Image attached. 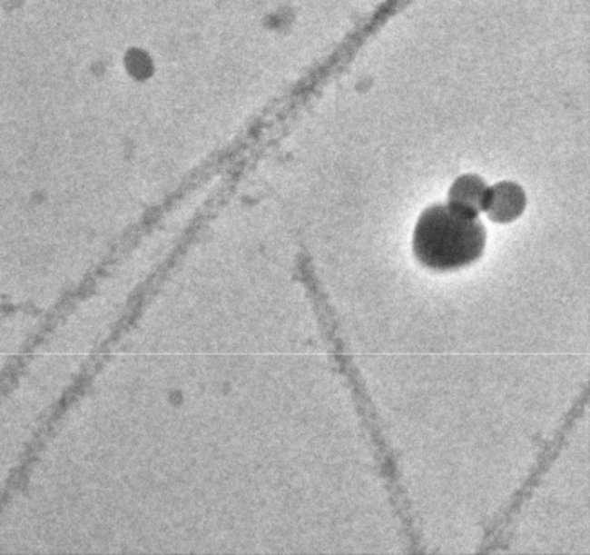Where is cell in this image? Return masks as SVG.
Returning <instances> with one entry per match:
<instances>
[{
	"label": "cell",
	"instance_id": "3",
	"mask_svg": "<svg viewBox=\"0 0 590 555\" xmlns=\"http://www.w3.org/2000/svg\"><path fill=\"white\" fill-rule=\"evenodd\" d=\"M488 191L489 189L485 188L482 181L477 180L474 176H470V178L466 176V178L457 181V184L452 189L451 201L480 213L487 207Z\"/></svg>",
	"mask_w": 590,
	"mask_h": 555
},
{
	"label": "cell",
	"instance_id": "1",
	"mask_svg": "<svg viewBox=\"0 0 590 555\" xmlns=\"http://www.w3.org/2000/svg\"><path fill=\"white\" fill-rule=\"evenodd\" d=\"M485 240L487 232L478 213L451 201L421 213L413 233V253L421 264L446 273L480 258Z\"/></svg>",
	"mask_w": 590,
	"mask_h": 555
},
{
	"label": "cell",
	"instance_id": "4",
	"mask_svg": "<svg viewBox=\"0 0 590 555\" xmlns=\"http://www.w3.org/2000/svg\"><path fill=\"white\" fill-rule=\"evenodd\" d=\"M152 61L147 55L143 53H133L127 55V69L133 74L135 79H145L148 77V72L152 71Z\"/></svg>",
	"mask_w": 590,
	"mask_h": 555
},
{
	"label": "cell",
	"instance_id": "2",
	"mask_svg": "<svg viewBox=\"0 0 590 555\" xmlns=\"http://www.w3.org/2000/svg\"><path fill=\"white\" fill-rule=\"evenodd\" d=\"M522 209H524V196L519 189L505 184L488 191V201L485 211H488L491 219L507 222L516 219Z\"/></svg>",
	"mask_w": 590,
	"mask_h": 555
}]
</instances>
